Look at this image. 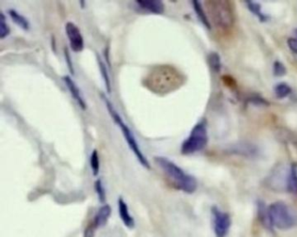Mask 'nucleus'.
<instances>
[{
  "mask_svg": "<svg viewBox=\"0 0 297 237\" xmlns=\"http://www.w3.org/2000/svg\"><path fill=\"white\" fill-rule=\"evenodd\" d=\"M90 166H91L92 175L94 177H97L99 173V152L97 150H93L90 156Z\"/></svg>",
  "mask_w": 297,
  "mask_h": 237,
  "instance_id": "nucleus-21",
  "label": "nucleus"
},
{
  "mask_svg": "<svg viewBox=\"0 0 297 237\" xmlns=\"http://www.w3.org/2000/svg\"><path fill=\"white\" fill-rule=\"evenodd\" d=\"M97 61H98V64H99V71L102 76V79L104 80V83L106 85V89H107V93H111L112 91V85H111V79L109 77V73L107 71V65L106 63H104V61L100 58V56L99 55H97Z\"/></svg>",
  "mask_w": 297,
  "mask_h": 237,
  "instance_id": "nucleus-17",
  "label": "nucleus"
},
{
  "mask_svg": "<svg viewBox=\"0 0 297 237\" xmlns=\"http://www.w3.org/2000/svg\"><path fill=\"white\" fill-rule=\"evenodd\" d=\"M80 4H81V5H82V8H83V9H84L85 1H80Z\"/></svg>",
  "mask_w": 297,
  "mask_h": 237,
  "instance_id": "nucleus-29",
  "label": "nucleus"
},
{
  "mask_svg": "<svg viewBox=\"0 0 297 237\" xmlns=\"http://www.w3.org/2000/svg\"><path fill=\"white\" fill-rule=\"evenodd\" d=\"M118 211L123 224L127 227L128 229H133L135 225L134 218L130 213L127 203L122 197H119L118 199Z\"/></svg>",
  "mask_w": 297,
  "mask_h": 237,
  "instance_id": "nucleus-11",
  "label": "nucleus"
},
{
  "mask_svg": "<svg viewBox=\"0 0 297 237\" xmlns=\"http://www.w3.org/2000/svg\"><path fill=\"white\" fill-rule=\"evenodd\" d=\"M101 98L103 99L104 103L106 105L107 110L110 114L111 117L113 118V120L115 121V124H117L119 128L121 130L122 134L124 135L126 143L129 146L130 150L134 152L135 157L138 159V161L140 162L141 165L147 169H151V164L148 162V158H146L145 155L143 154V152L141 151L140 145L138 144L137 140L134 136V133L130 130L129 127L126 125L124 121L120 117V115L119 114L118 111L115 109V107L113 105V104L111 103L110 100L107 98V96L105 94H101Z\"/></svg>",
  "mask_w": 297,
  "mask_h": 237,
  "instance_id": "nucleus-2",
  "label": "nucleus"
},
{
  "mask_svg": "<svg viewBox=\"0 0 297 237\" xmlns=\"http://www.w3.org/2000/svg\"><path fill=\"white\" fill-rule=\"evenodd\" d=\"M268 213L273 228L289 230L297 224V214L287 203L282 201L271 203L268 206Z\"/></svg>",
  "mask_w": 297,
  "mask_h": 237,
  "instance_id": "nucleus-3",
  "label": "nucleus"
},
{
  "mask_svg": "<svg viewBox=\"0 0 297 237\" xmlns=\"http://www.w3.org/2000/svg\"><path fill=\"white\" fill-rule=\"evenodd\" d=\"M111 214H112V208L110 207V205L105 204L99 208V211H97L91 224L95 229L103 227L107 224V222L110 218Z\"/></svg>",
  "mask_w": 297,
  "mask_h": 237,
  "instance_id": "nucleus-12",
  "label": "nucleus"
},
{
  "mask_svg": "<svg viewBox=\"0 0 297 237\" xmlns=\"http://www.w3.org/2000/svg\"><path fill=\"white\" fill-rule=\"evenodd\" d=\"M289 48L291 50L292 53L297 55V38H290L287 41Z\"/></svg>",
  "mask_w": 297,
  "mask_h": 237,
  "instance_id": "nucleus-27",
  "label": "nucleus"
},
{
  "mask_svg": "<svg viewBox=\"0 0 297 237\" xmlns=\"http://www.w3.org/2000/svg\"><path fill=\"white\" fill-rule=\"evenodd\" d=\"M65 33L72 51L74 53H81L84 50V38L80 28L74 23L67 22L65 25Z\"/></svg>",
  "mask_w": 297,
  "mask_h": 237,
  "instance_id": "nucleus-8",
  "label": "nucleus"
},
{
  "mask_svg": "<svg viewBox=\"0 0 297 237\" xmlns=\"http://www.w3.org/2000/svg\"><path fill=\"white\" fill-rule=\"evenodd\" d=\"M211 214L215 237H227L232 224V220L229 214L221 211L217 206H213L211 208Z\"/></svg>",
  "mask_w": 297,
  "mask_h": 237,
  "instance_id": "nucleus-6",
  "label": "nucleus"
},
{
  "mask_svg": "<svg viewBox=\"0 0 297 237\" xmlns=\"http://www.w3.org/2000/svg\"><path fill=\"white\" fill-rule=\"evenodd\" d=\"M153 160L178 189L187 194L196 191L198 183L195 177L185 172L179 166L165 157L157 156L153 158Z\"/></svg>",
  "mask_w": 297,
  "mask_h": 237,
  "instance_id": "nucleus-1",
  "label": "nucleus"
},
{
  "mask_svg": "<svg viewBox=\"0 0 297 237\" xmlns=\"http://www.w3.org/2000/svg\"><path fill=\"white\" fill-rule=\"evenodd\" d=\"M248 102H250L252 105H254L258 106H267L269 105V103H267L264 98L258 97V96H255V97H252V98L248 99Z\"/></svg>",
  "mask_w": 297,
  "mask_h": 237,
  "instance_id": "nucleus-25",
  "label": "nucleus"
},
{
  "mask_svg": "<svg viewBox=\"0 0 297 237\" xmlns=\"http://www.w3.org/2000/svg\"><path fill=\"white\" fill-rule=\"evenodd\" d=\"M208 63L211 70L215 73L221 72V56L217 53H211L208 56Z\"/></svg>",
  "mask_w": 297,
  "mask_h": 237,
  "instance_id": "nucleus-19",
  "label": "nucleus"
},
{
  "mask_svg": "<svg viewBox=\"0 0 297 237\" xmlns=\"http://www.w3.org/2000/svg\"><path fill=\"white\" fill-rule=\"evenodd\" d=\"M62 79H63V81L65 82V85L67 87L70 93L74 98V100L78 103V105H80L81 109L86 110L87 109V104H86V101H85L84 98L81 95L80 88L78 87L76 83L73 81V79L70 76H64Z\"/></svg>",
  "mask_w": 297,
  "mask_h": 237,
  "instance_id": "nucleus-9",
  "label": "nucleus"
},
{
  "mask_svg": "<svg viewBox=\"0 0 297 237\" xmlns=\"http://www.w3.org/2000/svg\"><path fill=\"white\" fill-rule=\"evenodd\" d=\"M139 7L156 15H161L165 11V4L160 0H137L135 1Z\"/></svg>",
  "mask_w": 297,
  "mask_h": 237,
  "instance_id": "nucleus-10",
  "label": "nucleus"
},
{
  "mask_svg": "<svg viewBox=\"0 0 297 237\" xmlns=\"http://www.w3.org/2000/svg\"><path fill=\"white\" fill-rule=\"evenodd\" d=\"M64 53H65V61H66V64H67V66H68L69 71H70L72 75H74V68H73V61H72V58H71V55H70L68 49L66 47L65 48Z\"/></svg>",
  "mask_w": 297,
  "mask_h": 237,
  "instance_id": "nucleus-26",
  "label": "nucleus"
},
{
  "mask_svg": "<svg viewBox=\"0 0 297 237\" xmlns=\"http://www.w3.org/2000/svg\"><path fill=\"white\" fill-rule=\"evenodd\" d=\"M10 33H11V30L6 23V18L4 13L1 12L0 13V38L4 39L8 37Z\"/></svg>",
  "mask_w": 297,
  "mask_h": 237,
  "instance_id": "nucleus-22",
  "label": "nucleus"
},
{
  "mask_svg": "<svg viewBox=\"0 0 297 237\" xmlns=\"http://www.w3.org/2000/svg\"><path fill=\"white\" fill-rule=\"evenodd\" d=\"M274 91L276 98L278 99H284L291 94L292 89L288 83L282 82V83H277L274 86Z\"/></svg>",
  "mask_w": 297,
  "mask_h": 237,
  "instance_id": "nucleus-18",
  "label": "nucleus"
},
{
  "mask_svg": "<svg viewBox=\"0 0 297 237\" xmlns=\"http://www.w3.org/2000/svg\"><path fill=\"white\" fill-rule=\"evenodd\" d=\"M8 13H9V16L12 19V21L15 23L16 25L20 27L22 30H30V23L27 20L26 17H24L22 14H20L19 12H18L14 9L9 10Z\"/></svg>",
  "mask_w": 297,
  "mask_h": 237,
  "instance_id": "nucleus-15",
  "label": "nucleus"
},
{
  "mask_svg": "<svg viewBox=\"0 0 297 237\" xmlns=\"http://www.w3.org/2000/svg\"><path fill=\"white\" fill-rule=\"evenodd\" d=\"M290 192L297 195V162H293L290 165Z\"/></svg>",
  "mask_w": 297,
  "mask_h": 237,
  "instance_id": "nucleus-20",
  "label": "nucleus"
},
{
  "mask_svg": "<svg viewBox=\"0 0 297 237\" xmlns=\"http://www.w3.org/2000/svg\"><path fill=\"white\" fill-rule=\"evenodd\" d=\"M295 33H296V35H297V29H296V30H295Z\"/></svg>",
  "mask_w": 297,
  "mask_h": 237,
  "instance_id": "nucleus-30",
  "label": "nucleus"
},
{
  "mask_svg": "<svg viewBox=\"0 0 297 237\" xmlns=\"http://www.w3.org/2000/svg\"><path fill=\"white\" fill-rule=\"evenodd\" d=\"M95 228L93 227L92 224L87 228V230L85 231L84 237H94V233H95Z\"/></svg>",
  "mask_w": 297,
  "mask_h": 237,
  "instance_id": "nucleus-28",
  "label": "nucleus"
},
{
  "mask_svg": "<svg viewBox=\"0 0 297 237\" xmlns=\"http://www.w3.org/2000/svg\"><path fill=\"white\" fill-rule=\"evenodd\" d=\"M210 14L214 25L222 30L231 28L235 22L232 4L229 1H209Z\"/></svg>",
  "mask_w": 297,
  "mask_h": 237,
  "instance_id": "nucleus-5",
  "label": "nucleus"
},
{
  "mask_svg": "<svg viewBox=\"0 0 297 237\" xmlns=\"http://www.w3.org/2000/svg\"><path fill=\"white\" fill-rule=\"evenodd\" d=\"M257 214L260 222L263 224V227L266 230L272 231L274 228L271 223L270 216L268 213V206H267L265 203H263V201H259L257 203Z\"/></svg>",
  "mask_w": 297,
  "mask_h": 237,
  "instance_id": "nucleus-13",
  "label": "nucleus"
},
{
  "mask_svg": "<svg viewBox=\"0 0 297 237\" xmlns=\"http://www.w3.org/2000/svg\"><path fill=\"white\" fill-rule=\"evenodd\" d=\"M208 142V128L205 120L200 121L192 129L188 137L184 140L180 146L183 156H190L203 151Z\"/></svg>",
  "mask_w": 297,
  "mask_h": 237,
  "instance_id": "nucleus-4",
  "label": "nucleus"
},
{
  "mask_svg": "<svg viewBox=\"0 0 297 237\" xmlns=\"http://www.w3.org/2000/svg\"><path fill=\"white\" fill-rule=\"evenodd\" d=\"M246 4L248 6V10L252 12L255 17H257L259 19L260 22L266 23L269 20V16L263 13V10H262V5L259 3H256L255 1H251V0H248V1H245Z\"/></svg>",
  "mask_w": 297,
  "mask_h": 237,
  "instance_id": "nucleus-14",
  "label": "nucleus"
},
{
  "mask_svg": "<svg viewBox=\"0 0 297 237\" xmlns=\"http://www.w3.org/2000/svg\"><path fill=\"white\" fill-rule=\"evenodd\" d=\"M192 4H193V7H194V11L196 13V15L198 17V19H200V21L202 23V25L206 27L208 30H211V24H210L209 20L208 19V16L205 13L204 9L202 7V4H201L200 1L197 0H194L192 1Z\"/></svg>",
  "mask_w": 297,
  "mask_h": 237,
  "instance_id": "nucleus-16",
  "label": "nucleus"
},
{
  "mask_svg": "<svg viewBox=\"0 0 297 237\" xmlns=\"http://www.w3.org/2000/svg\"><path fill=\"white\" fill-rule=\"evenodd\" d=\"M268 184L274 190H286L290 192V168L285 169L284 167H279L274 169V172L268 177Z\"/></svg>",
  "mask_w": 297,
  "mask_h": 237,
  "instance_id": "nucleus-7",
  "label": "nucleus"
},
{
  "mask_svg": "<svg viewBox=\"0 0 297 237\" xmlns=\"http://www.w3.org/2000/svg\"><path fill=\"white\" fill-rule=\"evenodd\" d=\"M94 188H95L96 194H97L100 203H105L106 202V190L104 188L101 179H98L96 181L95 184H94Z\"/></svg>",
  "mask_w": 297,
  "mask_h": 237,
  "instance_id": "nucleus-23",
  "label": "nucleus"
},
{
  "mask_svg": "<svg viewBox=\"0 0 297 237\" xmlns=\"http://www.w3.org/2000/svg\"><path fill=\"white\" fill-rule=\"evenodd\" d=\"M273 73L277 78H282L287 74V68L280 61H275L273 64Z\"/></svg>",
  "mask_w": 297,
  "mask_h": 237,
  "instance_id": "nucleus-24",
  "label": "nucleus"
}]
</instances>
